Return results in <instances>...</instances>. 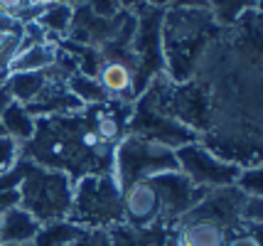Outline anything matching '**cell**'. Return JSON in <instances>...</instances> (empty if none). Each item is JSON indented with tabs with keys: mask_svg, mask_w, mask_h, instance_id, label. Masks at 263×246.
<instances>
[{
	"mask_svg": "<svg viewBox=\"0 0 263 246\" xmlns=\"http://www.w3.org/2000/svg\"><path fill=\"white\" fill-rule=\"evenodd\" d=\"M23 158L67 173L71 182L84 175L111 173L114 148L93 133L86 108L67 116H37L34 136L23 145Z\"/></svg>",
	"mask_w": 263,
	"mask_h": 246,
	"instance_id": "cell-1",
	"label": "cell"
},
{
	"mask_svg": "<svg viewBox=\"0 0 263 246\" xmlns=\"http://www.w3.org/2000/svg\"><path fill=\"white\" fill-rule=\"evenodd\" d=\"M224 30L214 23L209 10L167 8L162 17V57L165 77L172 84H184L195 77L209 45Z\"/></svg>",
	"mask_w": 263,
	"mask_h": 246,
	"instance_id": "cell-2",
	"label": "cell"
},
{
	"mask_svg": "<svg viewBox=\"0 0 263 246\" xmlns=\"http://www.w3.org/2000/svg\"><path fill=\"white\" fill-rule=\"evenodd\" d=\"M165 86H167V77L160 74L148 84V89L138 96L130 104V116H128L126 133L133 136H145L153 141H160L170 148H180L187 143L199 141L195 130L182 126L180 121L167 113L165 106Z\"/></svg>",
	"mask_w": 263,
	"mask_h": 246,
	"instance_id": "cell-3",
	"label": "cell"
},
{
	"mask_svg": "<svg viewBox=\"0 0 263 246\" xmlns=\"http://www.w3.org/2000/svg\"><path fill=\"white\" fill-rule=\"evenodd\" d=\"M67 219L86 229H111L123 222V195L114 175L103 173L77 180Z\"/></svg>",
	"mask_w": 263,
	"mask_h": 246,
	"instance_id": "cell-4",
	"label": "cell"
},
{
	"mask_svg": "<svg viewBox=\"0 0 263 246\" xmlns=\"http://www.w3.org/2000/svg\"><path fill=\"white\" fill-rule=\"evenodd\" d=\"M172 170H177L175 148L160 141L126 133L114 145L111 175H114L116 185L121 187V192L138 180H148V177L172 173Z\"/></svg>",
	"mask_w": 263,
	"mask_h": 246,
	"instance_id": "cell-5",
	"label": "cell"
},
{
	"mask_svg": "<svg viewBox=\"0 0 263 246\" xmlns=\"http://www.w3.org/2000/svg\"><path fill=\"white\" fill-rule=\"evenodd\" d=\"M17 190H20V207L30 212L40 224L67 219L74 195V182L69 180L67 173L27 160V173Z\"/></svg>",
	"mask_w": 263,
	"mask_h": 246,
	"instance_id": "cell-6",
	"label": "cell"
},
{
	"mask_svg": "<svg viewBox=\"0 0 263 246\" xmlns=\"http://www.w3.org/2000/svg\"><path fill=\"white\" fill-rule=\"evenodd\" d=\"M167 8H155L138 3L133 8L136 30L130 40V64L136 71L138 96L148 89V84L165 74V57H162V17Z\"/></svg>",
	"mask_w": 263,
	"mask_h": 246,
	"instance_id": "cell-7",
	"label": "cell"
},
{
	"mask_svg": "<svg viewBox=\"0 0 263 246\" xmlns=\"http://www.w3.org/2000/svg\"><path fill=\"white\" fill-rule=\"evenodd\" d=\"M175 158H177V170L192 185L202 190L231 187L241 173V165L219 158L217 153H212L202 141L175 148Z\"/></svg>",
	"mask_w": 263,
	"mask_h": 246,
	"instance_id": "cell-8",
	"label": "cell"
},
{
	"mask_svg": "<svg viewBox=\"0 0 263 246\" xmlns=\"http://www.w3.org/2000/svg\"><path fill=\"white\" fill-rule=\"evenodd\" d=\"M165 106H167V113L175 121H180L182 126L195 130L199 138L209 130L212 111H209V89H206L204 79L192 77L190 82L184 84H172L167 79Z\"/></svg>",
	"mask_w": 263,
	"mask_h": 246,
	"instance_id": "cell-9",
	"label": "cell"
},
{
	"mask_svg": "<svg viewBox=\"0 0 263 246\" xmlns=\"http://www.w3.org/2000/svg\"><path fill=\"white\" fill-rule=\"evenodd\" d=\"M153 185L160 192V202H162V222L175 224L180 222L187 212H192L204 199V195L209 190H202L192 185L180 170H172V173H162V175L150 177Z\"/></svg>",
	"mask_w": 263,
	"mask_h": 246,
	"instance_id": "cell-10",
	"label": "cell"
},
{
	"mask_svg": "<svg viewBox=\"0 0 263 246\" xmlns=\"http://www.w3.org/2000/svg\"><path fill=\"white\" fill-rule=\"evenodd\" d=\"M121 195H123V224L136 226V229H145V226L162 222L160 192L153 185L150 177L128 185Z\"/></svg>",
	"mask_w": 263,
	"mask_h": 246,
	"instance_id": "cell-11",
	"label": "cell"
},
{
	"mask_svg": "<svg viewBox=\"0 0 263 246\" xmlns=\"http://www.w3.org/2000/svg\"><path fill=\"white\" fill-rule=\"evenodd\" d=\"M128 17V10H123L118 17L114 20H101L89 12L86 5H79L74 8V15H71V25H69V32L64 40H71V42H79V45H89V47L103 49L116 35L118 30L123 27Z\"/></svg>",
	"mask_w": 263,
	"mask_h": 246,
	"instance_id": "cell-12",
	"label": "cell"
},
{
	"mask_svg": "<svg viewBox=\"0 0 263 246\" xmlns=\"http://www.w3.org/2000/svg\"><path fill=\"white\" fill-rule=\"evenodd\" d=\"M96 79L106 91L108 101H123V104H133L138 99V86H136V71L128 59H114L106 57L99 67Z\"/></svg>",
	"mask_w": 263,
	"mask_h": 246,
	"instance_id": "cell-13",
	"label": "cell"
},
{
	"mask_svg": "<svg viewBox=\"0 0 263 246\" xmlns=\"http://www.w3.org/2000/svg\"><path fill=\"white\" fill-rule=\"evenodd\" d=\"M172 229L177 246H229L234 239L227 226L197 217H182L180 222L172 224Z\"/></svg>",
	"mask_w": 263,
	"mask_h": 246,
	"instance_id": "cell-14",
	"label": "cell"
},
{
	"mask_svg": "<svg viewBox=\"0 0 263 246\" xmlns=\"http://www.w3.org/2000/svg\"><path fill=\"white\" fill-rule=\"evenodd\" d=\"M84 106L77 96L67 89L64 82H57V79H49L47 77L45 89L37 94L32 104H27V111L37 116H67V113H77Z\"/></svg>",
	"mask_w": 263,
	"mask_h": 246,
	"instance_id": "cell-15",
	"label": "cell"
},
{
	"mask_svg": "<svg viewBox=\"0 0 263 246\" xmlns=\"http://www.w3.org/2000/svg\"><path fill=\"white\" fill-rule=\"evenodd\" d=\"M114 246H177L175 244V229L167 222H158L145 229H136L128 224H114L108 229Z\"/></svg>",
	"mask_w": 263,
	"mask_h": 246,
	"instance_id": "cell-16",
	"label": "cell"
},
{
	"mask_svg": "<svg viewBox=\"0 0 263 246\" xmlns=\"http://www.w3.org/2000/svg\"><path fill=\"white\" fill-rule=\"evenodd\" d=\"M42 224L23 207L0 214V244H30Z\"/></svg>",
	"mask_w": 263,
	"mask_h": 246,
	"instance_id": "cell-17",
	"label": "cell"
},
{
	"mask_svg": "<svg viewBox=\"0 0 263 246\" xmlns=\"http://www.w3.org/2000/svg\"><path fill=\"white\" fill-rule=\"evenodd\" d=\"M45 84H47L45 71H12L3 82V91L8 94L10 101L27 106L37 99V94L45 89Z\"/></svg>",
	"mask_w": 263,
	"mask_h": 246,
	"instance_id": "cell-18",
	"label": "cell"
},
{
	"mask_svg": "<svg viewBox=\"0 0 263 246\" xmlns=\"http://www.w3.org/2000/svg\"><path fill=\"white\" fill-rule=\"evenodd\" d=\"M0 126H3L5 136H10L20 145H25L34 136L37 118L27 111V106L17 104V101H8L3 106V111H0Z\"/></svg>",
	"mask_w": 263,
	"mask_h": 246,
	"instance_id": "cell-19",
	"label": "cell"
},
{
	"mask_svg": "<svg viewBox=\"0 0 263 246\" xmlns=\"http://www.w3.org/2000/svg\"><path fill=\"white\" fill-rule=\"evenodd\" d=\"M71 15H74V8L62 3V0H54V3H47V5H40V10L34 15V25L45 32L47 37L52 40H64L69 32V25H71Z\"/></svg>",
	"mask_w": 263,
	"mask_h": 246,
	"instance_id": "cell-20",
	"label": "cell"
},
{
	"mask_svg": "<svg viewBox=\"0 0 263 246\" xmlns=\"http://www.w3.org/2000/svg\"><path fill=\"white\" fill-rule=\"evenodd\" d=\"M206 10L221 30H227L246 10H261V0H206Z\"/></svg>",
	"mask_w": 263,
	"mask_h": 246,
	"instance_id": "cell-21",
	"label": "cell"
},
{
	"mask_svg": "<svg viewBox=\"0 0 263 246\" xmlns=\"http://www.w3.org/2000/svg\"><path fill=\"white\" fill-rule=\"evenodd\" d=\"M64 84H67L69 91L81 101L84 108L106 104V101H108V96H106V91L101 89V84H99L96 77H89V74H79V71H77V74H71Z\"/></svg>",
	"mask_w": 263,
	"mask_h": 246,
	"instance_id": "cell-22",
	"label": "cell"
},
{
	"mask_svg": "<svg viewBox=\"0 0 263 246\" xmlns=\"http://www.w3.org/2000/svg\"><path fill=\"white\" fill-rule=\"evenodd\" d=\"M84 226L69 222V219H57V222H47L40 226V232L34 234L32 246H64L79 234Z\"/></svg>",
	"mask_w": 263,
	"mask_h": 246,
	"instance_id": "cell-23",
	"label": "cell"
},
{
	"mask_svg": "<svg viewBox=\"0 0 263 246\" xmlns=\"http://www.w3.org/2000/svg\"><path fill=\"white\" fill-rule=\"evenodd\" d=\"M234 187L239 190V192H243L246 197H263V167L261 165L241 167Z\"/></svg>",
	"mask_w": 263,
	"mask_h": 246,
	"instance_id": "cell-24",
	"label": "cell"
},
{
	"mask_svg": "<svg viewBox=\"0 0 263 246\" xmlns=\"http://www.w3.org/2000/svg\"><path fill=\"white\" fill-rule=\"evenodd\" d=\"M20 158H23V145L15 141V138L3 133L0 136V175L8 173L10 167H15Z\"/></svg>",
	"mask_w": 263,
	"mask_h": 246,
	"instance_id": "cell-25",
	"label": "cell"
},
{
	"mask_svg": "<svg viewBox=\"0 0 263 246\" xmlns=\"http://www.w3.org/2000/svg\"><path fill=\"white\" fill-rule=\"evenodd\" d=\"M64 246H114V241H111L108 229H86L84 226L79 234Z\"/></svg>",
	"mask_w": 263,
	"mask_h": 246,
	"instance_id": "cell-26",
	"label": "cell"
},
{
	"mask_svg": "<svg viewBox=\"0 0 263 246\" xmlns=\"http://www.w3.org/2000/svg\"><path fill=\"white\" fill-rule=\"evenodd\" d=\"M84 5L89 8L91 15L101 17V20H114V17H118L121 12L126 10V8L121 5V0H86Z\"/></svg>",
	"mask_w": 263,
	"mask_h": 246,
	"instance_id": "cell-27",
	"label": "cell"
},
{
	"mask_svg": "<svg viewBox=\"0 0 263 246\" xmlns=\"http://www.w3.org/2000/svg\"><path fill=\"white\" fill-rule=\"evenodd\" d=\"M27 10H30V0H0V17L23 20Z\"/></svg>",
	"mask_w": 263,
	"mask_h": 246,
	"instance_id": "cell-28",
	"label": "cell"
},
{
	"mask_svg": "<svg viewBox=\"0 0 263 246\" xmlns=\"http://www.w3.org/2000/svg\"><path fill=\"white\" fill-rule=\"evenodd\" d=\"M12 207H20V190H3L0 192V214Z\"/></svg>",
	"mask_w": 263,
	"mask_h": 246,
	"instance_id": "cell-29",
	"label": "cell"
},
{
	"mask_svg": "<svg viewBox=\"0 0 263 246\" xmlns=\"http://www.w3.org/2000/svg\"><path fill=\"white\" fill-rule=\"evenodd\" d=\"M170 8H184V10H206V0H170Z\"/></svg>",
	"mask_w": 263,
	"mask_h": 246,
	"instance_id": "cell-30",
	"label": "cell"
},
{
	"mask_svg": "<svg viewBox=\"0 0 263 246\" xmlns=\"http://www.w3.org/2000/svg\"><path fill=\"white\" fill-rule=\"evenodd\" d=\"M229 246H261V241H258L256 234H241V236H234L229 241Z\"/></svg>",
	"mask_w": 263,
	"mask_h": 246,
	"instance_id": "cell-31",
	"label": "cell"
},
{
	"mask_svg": "<svg viewBox=\"0 0 263 246\" xmlns=\"http://www.w3.org/2000/svg\"><path fill=\"white\" fill-rule=\"evenodd\" d=\"M145 5H155V8H170V0H140Z\"/></svg>",
	"mask_w": 263,
	"mask_h": 246,
	"instance_id": "cell-32",
	"label": "cell"
},
{
	"mask_svg": "<svg viewBox=\"0 0 263 246\" xmlns=\"http://www.w3.org/2000/svg\"><path fill=\"white\" fill-rule=\"evenodd\" d=\"M138 3H140V0H121V5H123L126 10H133V8H136Z\"/></svg>",
	"mask_w": 263,
	"mask_h": 246,
	"instance_id": "cell-33",
	"label": "cell"
},
{
	"mask_svg": "<svg viewBox=\"0 0 263 246\" xmlns=\"http://www.w3.org/2000/svg\"><path fill=\"white\" fill-rule=\"evenodd\" d=\"M62 3H67V5H71V8H79V5H84L86 0H62Z\"/></svg>",
	"mask_w": 263,
	"mask_h": 246,
	"instance_id": "cell-34",
	"label": "cell"
},
{
	"mask_svg": "<svg viewBox=\"0 0 263 246\" xmlns=\"http://www.w3.org/2000/svg\"><path fill=\"white\" fill-rule=\"evenodd\" d=\"M47 3H54V0H30V5H47Z\"/></svg>",
	"mask_w": 263,
	"mask_h": 246,
	"instance_id": "cell-35",
	"label": "cell"
},
{
	"mask_svg": "<svg viewBox=\"0 0 263 246\" xmlns=\"http://www.w3.org/2000/svg\"><path fill=\"white\" fill-rule=\"evenodd\" d=\"M0 246H32V241L30 244H0Z\"/></svg>",
	"mask_w": 263,
	"mask_h": 246,
	"instance_id": "cell-36",
	"label": "cell"
}]
</instances>
